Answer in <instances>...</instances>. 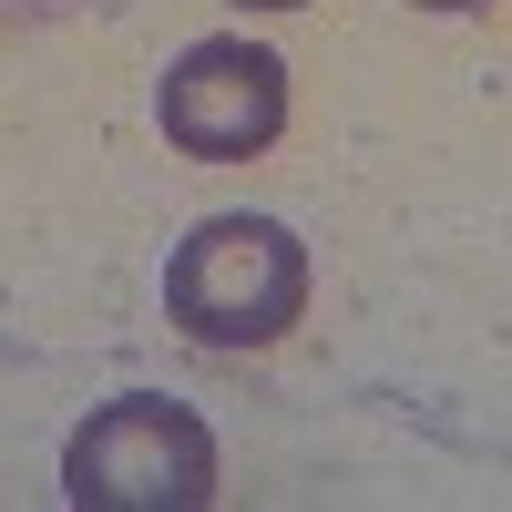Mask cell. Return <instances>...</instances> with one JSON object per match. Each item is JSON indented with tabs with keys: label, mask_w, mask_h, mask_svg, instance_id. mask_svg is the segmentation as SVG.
Segmentation results:
<instances>
[{
	"label": "cell",
	"mask_w": 512,
	"mask_h": 512,
	"mask_svg": "<svg viewBox=\"0 0 512 512\" xmlns=\"http://www.w3.org/2000/svg\"><path fill=\"white\" fill-rule=\"evenodd\" d=\"M236 11H308V0H236Z\"/></svg>",
	"instance_id": "5b68a950"
},
{
	"label": "cell",
	"mask_w": 512,
	"mask_h": 512,
	"mask_svg": "<svg viewBox=\"0 0 512 512\" xmlns=\"http://www.w3.org/2000/svg\"><path fill=\"white\" fill-rule=\"evenodd\" d=\"M154 123L195 164H246V154H267L287 134V62L267 41H246V31L185 41L175 72L154 82Z\"/></svg>",
	"instance_id": "3957f363"
},
{
	"label": "cell",
	"mask_w": 512,
	"mask_h": 512,
	"mask_svg": "<svg viewBox=\"0 0 512 512\" xmlns=\"http://www.w3.org/2000/svg\"><path fill=\"white\" fill-rule=\"evenodd\" d=\"M420 11H482V0H420Z\"/></svg>",
	"instance_id": "8992f818"
},
{
	"label": "cell",
	"mask_w": 512,
	"mask_h": 512,
	"mask_svg": "<svg viewBox=\"0 0 512 512\" xmlns=\"http://www.w3.org/2000/svg\"><path fill=\"white\" fill-rule=\"evenodd\" d=\"M164 318L195 349H277L308 318V246L277 216H205L164 256Z\"/></svg>",
	"instance_id": "6da1fadb"
},
{
	"label": "cell",
	"mask_w": 512,
	"mask_h": 512,
	"mask_svg": "<svg viewBox=\"0 0 512 512\" xmlns=\"http://www.w3.org/2000/svg\"><path fill=\"white\" fill-rule=\"evenodd\" d=\"M62 492L82 512H195L216 502V431L185 400H103L62 451Z\"/></svg>",
	"instance_id": "7a4b0ae2"
},
{
	"label": "cell",
	"mask_w": 512,
	"mask_h": 512,
	"mask_svg": "<svg viewBox=\"0 0 512 512\" xmlns=\"http://www.w3.org/2000/svg\"><path fill=\"white\" fill-rule=\"evenodd\" d=\"M41 11H72V0H0V21H41Z\"/></svg>",
	"instance_id": "277c9868"
}]
</instances>
